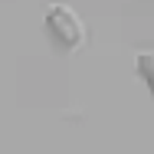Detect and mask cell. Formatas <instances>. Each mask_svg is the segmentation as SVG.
I'll use <instances>...</instances> for the list:
<instances>
[{"mask_svg":"<svg viewBox=\"0 0 154 154\" xmlns=\"http://www.w3.org/2000/svg\"><path fill=\"white\" fill-rule=\"evenodd\" d=\"M138 66H141V72H144V79H148V85H151V92H154V56H141Z\"/></svg>","mask_w":154,"mask_h":154,"instance_id":"cell-2","label":"cell"},{"mask_svg":"<svg viewBox=\"0 0 154 154\" xmlns=\"http://www.w3.org/2000/svg\"><path fill=\"white\" fill-rule=\"evenodd\" d=\"M46 23H49V33H53V39L59 46L75 49L82 43V23H79V17L69 7H49L46 10Z\"/></svg>","mask_w":154,"mask_h":154,"instance_id":"cell-1","label":"cell"}]
</instances>
